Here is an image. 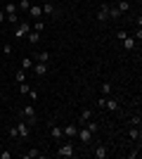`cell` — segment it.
<instances>
[{
	"instance_id": "obj_37",
	"label": "cell",
	"mask_w": 142,
	"mask_h": 159,
	"mask_svg": "<svg viewBox=\"0 0 142 159\" xmlns=\"http://www.w3.org/2000/svg\"><path fill=\"white\" fill-rule=\"evenodd\" d=\"M12 157V152H0V159H10Z\"/></svg>"
},
{
	"instance_id": "obj_32",
	"label": "cell",
	"mask_w": 142,
	"mask_h": 159,
	"mask_svg": "<svg viewBox=\"0 0 142 159\" xmlns=\"http://www.w3.org/2000/svg\"><path fill=\"white\" fill-rule=\"evenodd\" d=\"M118 17H121V12L116 7H109V19H118Z\"/></svg>"
},
{
	"instance_id": "obj_41",
	"label": "cell",
	"mask_w": 142,
	"mask_h": 159,
	"mask_svg": "<svg viewBox=\"0 0 142 159\" xmlns=\"http://www.w3.org/2000/svg\"><path fill=\"white\" fill-rule=\"evenodd\" d=\"M0 2H2V0H0Z\"/></svg>"
},
{
	"instance_id": "obj_5",
	"label": "cell",
	"mask_w": 142,
	"mask_h": 159,
	"mask_svg": "<svg viewBox=\"0 0 142 159\" xmlns=\"http://www.w3.org/2000/svg\"><path fill=\"white\" fill-rule=\"evenodd\" d=\"M93 135H95V133H90V131H88L85 126H78V133H76V138L81 140L83 145H90V140H93Z\"/></svg>"
},
{
	"instance_id": "obj_19",
	"label": "cell",
	"mask_w": 142,
	"mask_h": 159,
	"mask_svg": "<svg viewBox=\"0 0 142 159\" xmlns=\"http://www.w3.org/2000/svg\"><path fill=\"white\" fill-rule=\"evenodd\" d=\"M107 147H104V145H100V147H97V150H95V152H93V157L95 159H104V157H107Z\"/></svg>"
},
{
	"instance_id": "obj_20",
	"label": "cell",
	"mask_w": 142,
	"mask_h": 159,
	"mask_svg": "<svg viewBox=\"0 0 142 159\" xmlns=\"http://www.w3.org/2000/svg\"><path fill=\"white\" fill-rule=\"evenodd\" d=\"M116 10H118L121 14H126V12L130 10V2H128V0H118V5H116Z\"/></svg>"
},
{
	"instance_id": "obj_29",
	"label": "cell",
	"mask_w": 142,
	"mask_h": 159,
	"mask_svg": "<svg viewBox=\"0 0 142 159\" xmlns=\"http://www.w3.org/2000/svg\"><path fill=\"white\" fill-rule=\"evenodd\" d=\"M130 126H142V116H140V114L130 116Z\"/></svg>"
},
{
	"instance_id": "obj_2",
	"label": "cell",
	"mask_w": 142,
	"mask_h": 159,
	"mask_svg": "<svg viewBox=\"0 0 142 159\" xmlns=\"http://www.w3.org/2000/svg\"><path fill=\"white\" fill-rule=\"evenodd\" d=\"M31 31V24H28L26 19H21L17 26H14V38H19V40H24L26 38V33Z\"/></svg>"
},
{
	"instance_id": "obj_23",
	"label": "cell",
	"mask_w": 142,
	"mask_h": 159,
	"mask_svg": "<svg viewBox=\"0 0 142 159\" xmlns=\"http://www.w3.org/2000/svg\"><path fill=\"white\" fill-rule=\"evenodd\" d=\"M5 21H7V24H14V26H17L21 19H19V14L14 12V14H5Z\"/></svg>"
},
{
	"instance_id": "obj_34",
	"label": "cell",
	"mask_w": 142,
	"mask_h": 159,
	"mask_svg": "<svg viewBox=\"0 0 142 159\" xmlns=\"http://www.w3.org/2000/svg\"><path fill=\"white\" fill-rule=\"evenodd\" d=\"M28 100H31V102H36V100H38V93H36L33 88H31V90H28V95H26Z\"/></svg>"
},
{
	"instance_id": "obj_33",
	"label": "cell",
	"mask_w": 142,
	"mask_h": 159,
	"mask_svg": "<svg viewBox=\"0 0 142 159\" xmlns=\"http://www.w3.org/2000/svg\"><path fill=\"white\" fill-rule=\"evenodd\" d=\"M31 29H33V31H38V33H43V29H45V21H36Z\"/></svg>"
},
{
	"instance_id": "obj_30",
	"label": "cell",
	"mask_w": 142,
	"mask_h": 159,
	"mask_svg": "<svg viewBox=\"0 0 142 159\" xmlns=\"http://www.w3.org/2000/svg\"><path fill=\"white\" fill-rule=\"evenodd\" d=\"M7 135L12 140H19V133H17V126H10V131H7Z\"/></svg>"
},
{
	"instance_id": "obj_17",
	"label": "cell",
	"mask_w": 142,
	"mask_h": 159,
	"mask_svg": "<svg viewBox=\"0 0 142 159\" xmlns=\"http://www.w3.org/2000/svg\"><path fill=\"white\" fill-rule=\"evenodd\" d=\"M38 157H43V152L38 147H31L28 152H24V159H38Z\"/></svg>"
},
{
	"instance_id": "obj_11",
	"label": "cell",
	"mask_w": 142,
	"mask_h": 159,
	"mask_svg": "<svg viewBox=\"0 0 142 159\" xmlns=\"http://www.w3.org/2000/svg\"><path fill=\"white\" fill-rule=\"evenodd\" d=\"M142 133H140V126H130L128 128V140H133V143H140Z\"/></svg>"
},
{
	"instance_id": "obj_28",
	"label": "cell",
	"mask_w": 142,
	"mask_h": 159,
	"mask_svg": "<svg viewBox=\"0 0 142 159\" xmlns=\"http://www.w3.org/2000/svg\"><path fill=\"white\" fill-rule=\"evenodd\" d=\"M28 90H31V86H28L26 81H24V83H19V95H28Z\"/></svg>"
},
{
	"instance_id": "obj_13",
	"label": "cell",
	"mask_w": 142,
	"mask_h": 159,
	"mask_svg": "<svg viewBox=\"0 0 142 159\" xmlns=\"http://www.w3.org/2000/svg\"><path fill=\"white\" fill-rule=\"evenodd\" d=\"M26 40H28V43H31V45H38V40H41V33L31 29V31L26 33Z\"/></svg>"
},
{
	"instance_id": "obj_31",
	"label": "cell",
	"mask_w": 142,
	"mask_h": 159,
	"mask_svg": "<svg viewBox=\"0 0 142 159\" xmlns=\"http://www.w3.org/2000/svg\"><path fill=\"white\" fill-rule=\"evenodd\" d=\"M137 157H140V143H137L135 150H130V152H128V159H137Z\"/></svg>"
},
{
	"instance_id": "obj_4",
	"label": "cell",
	"mask_w": 142,
	"mask_h": 159,
	"mask_svg": "<svg viewBox=\"0 0 142 159\" xmlns=\"http://www.w3.org/2000/svg\"><path fill=\"white\" fill-rule=\"evenodd\" d=\"M21 116L28 121V126H33V124H36V107H33V105H24V109H21Z\"/></svg>"
},
{
	"instance_id": "obj_3",
	"label": "cell",
	"mask_w": 142,
	"mask_h": 159,
	"mask_svg": "<svg viewBox=\"0 0 142 159\" xmlns=\"http://www.w3.org/2000/svg\"><path fill=\"white\" fill-rule=\"evenodd\" d=\"M14 126H17V133H19V140H28V135H31V126H28V121L24 124V119H21V121H17Z\"/></svg>"
},
{
	"instance_id": "obj_36",
	"label": "cell",
	"mask_w": 142,
	"mask_h": 159,
	"mask_svg": "<svg viewBox=\"0 0 142 159\" xmlns=\"http://www.w3.org/2000/svg\"><path fill=\"white\" fill-rule=\"evenodd\" d=\"M104 105H107V98H104V95H102V98L97 100V107H100V109H104Z\"/></svg>"
},
{
	"instance_id": "obj_22",
	"label": "cell",
	"mask_w": 142,
	"mask_h": 159,
	"mask_svg": "<svg viewBox=\"0 0 142 159\" xmlns=\"http://www.w3.org/2000/svg\"><path fill=\"white\" fill-rule=\"evenodd\" d=\"M83 126L88 128L90 133H97V131H100V124H97V121H93V119H90V121H85V124H83Z\"/></svg>"
},
{
	"instance_id": "obj_8",
	"label": "cell",
	"mask_w": 142,
	"mask_h": 159,
	"mask_svg": "<svg viewBox=\"0 0 142 159\" xmlns=\"http://www.w3.org/2000/svg\"><path fill=\"white\" fill-rule=\"evenodd\" d=\"M31 71H33L36 76H45V74H47V64H45V62H33Z\"/></svg>"
},
{
	"instance_id": "obj_25",
	"label": "cell",
	"mask_w": 142,
	"mask_h": 159,
	"mask_svg": "<svg viewBox=\"0 0 142 159\" xmlns=\"http://www.w3.org/2000/svg\"><path fill=\"white\" fill-rule=\"evenodd\" d=\"M14 81H17V83H24V81H26V69H19V71L14 74Z\"/></svg>"
},
{
	"instance_id": "obj_24",
	"label": "cell",
	"mask_w": 142,
	"mask_h": 159,
	"mask_svg": "<svg viewBox=\"0 0 142 159\" xmlns=\"http://www.w3.org/2000/svg\"><path fill=\"white\" fill-rule=\"evenodd\" d=\"M33 57H21V69H26V71H28V69H31V66H33Z\"/></svg>"
},
{
	"instance_id": "obj_27",
	"label": "cell",
	"mask_w": 142,
	"mask_h": 159,
	"mask_svg": "<svg viewBox=\"0 0 142 159\" xmlns=\"http://www.w3.org/2000/svg\"><path fill=\"white\" fill-rule=\"evenodd\" d=\"M2 2H5V0H2ZM14 12H17V5L7 0V2H5V14H14Z\"/></svg>"
},
{
	"instance_id": "obj_9",
	"label": "cell",
	"mask_w": 142,
	"mask_h": 159,
	"mask_svg": "<svg viewBox=\"0 0 142 159\" xmlns=\"http://www.w3.org/2000/svg\"><path fill=\"white\" fill-rule=\"evenodd\" d=\"M43 14H47V17H57V7H54V2H50V0H47V2H43Z\"/></svg>"
},
{
	"instance_id": "obj_26",
	"label": "cell",
	"mask_w": 142,
	"mask_h": 159,
	"mask_svg": "<svg viewBox=\"0 0 142 159\" xmlns=\"http://www.w3.org/2000/svg\"><path fill=\"white\" fill-rule=\"evenodd\" d=\"M28 7H31V0H19L17 10H19V12H28Z\"/></svg>"
},
{
	"instance_id": "obj_16",
	"label": "cell",
	"mask_w": 142,
	"mask_h": 159,
	"mask_svg": "<svg viewBox=\"0 0 142 159\" xmlns=\"http://www.w3.org/2000/svg\"><path fill=\"white\" fill-rule=\"evenodd\" d=\"M93 119V109H81V114H78V121H81V126L85 124V121Z\"/></svg>"
},
{
	"instance_id": "obj_10",
	"label": "cell",
	"mask_w": 142,
	"mask_h": 159,
	"mask_svg": "<svg viewBox=\"0 0 142 159\" xmlns=\"http://www.w3.org/2000/svg\"><path fill=\"white\" fill-rule=\"evenodd\" d=\"M97 19L104 24V21H109V5L104 2V5H100V10H97Z\"/></svg>"
},
{
	"instance_id": "obj_38",
	"label": "cell",
	"mask_w": 142,
	"mask_h": 159,
	"mask_svg": "<svg viewBox=\"0 0 142 159\" xmlns=\"http://www.w3.org/2000/svg\"><path fill=\"white\" fill-rule=\"evenodd\" d=\"M2 21H5V12H2V10H0V24H2Z\"/></svg>"
},
{
	"instance_id": "obj_35",
	"label": "cell",
	"mask_w": 142,
	"mask_h": 159,
	"mask_svg": "<svg viewBox=\"0 0 142 159\" xmlns=\"http://www.w3.org/2000/svg\"><path fill=\"white\" fill-rule=\"evenodd\" d=\"M2 52H5V55H7V57H10V55H12V52H14V48H12V45H10V43H7V45H5V48H2Z\"/></svg>"
},
{
	"instance_id": "obj_12",
	"label": "cell",
	"mask_w": 142,
	"mask_h": 159,
	"mask_svg": "<svg viewBox=\"0 0 142 159\" xmlns=\"http://www.w3.org/2000/svg\"><path fill=\"white\" fill-rule=\"evenodd\" d=\"M28 17H31V19H38V17H43V7L31 2V7H28Z\"/></svg>"
},
{
	"instance_id": "obj_15",
	"label": "cell",
	"mask_w": 142,
	"mask_h": 159,
	"mask_svg": "<svg viewBox=\"0 0 142 159\" xmlns=\"http://www.w3.org/2000/svg\"><path fill=\"white\" fill-rule=\"evenodd\" d=\"M104 109H107V112H118V102H116V100L109 95V98H107V105H104Z\"/></svg>"
},
{
	"instance_id": "obj_40",
	"label": "cell",
	"mask_w": 142,
	"mask_h": 159,
	"mask_svg": "<svg viewBox=\"0 0 142 159\" xmlns=\"http://www.w3.org/2000/svg\"><path fill=\"white\" fill-rule=\"evenodd\" d=\"M50 2H59V0H50Z\"/></svg>"
},
{
	"instance_id": "obj_1",
	"label": "cell",
	"mask_w": 142,
	"mask_h": 159,
	"mask_svg": "<svg viewBox=\"0 0 142 159\" xmlns=\"http://www.w3.org/2000/svg\"><path fill=\"white\" fill-rule=\"evenodd\" d=\"M74 154H76L74 143H62V145L57 147V157L59 159H69V157H74Z\"/></svg>"
},
{
	"instance_id": "obj_6",
	"label": "cell",
	"mask_w": 142,
	"mask_h": 159,
	"mask_svg": "<svg viewBox=\"0 0 142 159\" xmlns=\"http://www.w3.org/2000/svg\"><path fill=\"white\" fill-rule=\"evenodd\" d=\"M50 138L52 140H62L64 138V133H62V126H57V121H50Z\"/></svg>"
},
{
	"instance_id": "obj_14",
	"label": "cell",
	"mask_w": 142,
	"mask_h": 159,
	"mask_svg": "<svg viewBox=\"0 0 142 159\" xmlns=\"http://www.w3.org/2000/svg\"><path fill=\"white\" fill-rule=\"evenodd\" d=\"M100 93L104 95V98H109V95L114 93V86H111L109 81H104V83H102V86H100Z\"/></svg>"
},
{
	"instance_id": "obj_39",
	"label": "cell",
	"mask_w": 142,
	"mask_h": 159,
	"mask_svg": "<svg viewBox=\"0 0 142 159\" xmlns=\"http://www.w3.org/2000/svg\"><path fill=\"white\" fill-rule=\"evenodd\" d=\"M0 105H2V95H0Z\"/></svg>"
},
{
	"instance_id": "obj_18",
	"label": "cell",
	"mask_w": 142,
	"mask_h": 159,
	"mask_svg": "<svg viewBox=\"0 0 142 159\" xmlns=\"http://www.w3.org/2000/svg\"><path fill=\"white\" fill-rule=\"evenodd\" d=\"M33 60H36V62H45V64H47V62H50V52H47V50H43V52H36V55H33Z\"/></svg>"
},
{
	"instance_id": "obj_21",
	"label": "cell",
	"mask_w": 142,
	"mask_h": 159,
	"mask_svg": "<svg viewBox=\"0 0 142 159\" xmlns=\"http://www.w3.org/2000/svg\"><path fill=\"white\" fill-rule=\"evenodd\" d=\"M123 48H126V50H135V38H130V36H126V38H123Z\"/></svg>"
},
{
	"instance_id": "obj_7",
	"label": "cell",
	"mask_w": 142,
	"mask_h": 159,
	"mask_svg": "<svg viewBox=\"0 0 142 159\" xmlns=\"http://www.w3.org/2000/svg\"><path fill=\"white\" fill-rule=\"evenodd\" d=\"M64 133V138H76V133H78V124H67V126L62 128Z\"/></svg>"
}]
</instances>
